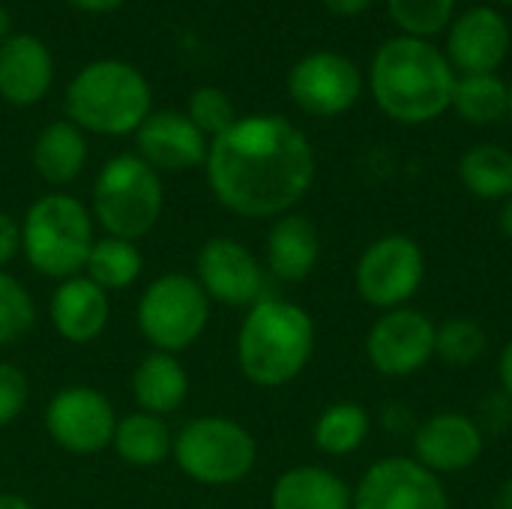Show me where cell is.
I'll list each match as a JSON object with an SVG mask.
<instances>
[{
	"mask_svg": "<svg viewBox=\"0 0 512 509\" xmlns=\"http://www.w3.org/2000/svg\"><path fill=\"white\" fill-rule=\"evenodd\" d=\"M510 120H512V81H510Z\"/></svg>",
	"mask_w": 512,
	"mask_h": 509,
	"instance_id": "cell-43",
	"label": "cell"
},
{
	"mask_svg": "<svg viewBox=\"0 0 512 509\" xmlns=\"http://www.w3.org/2000/svg\"><path fill=\"white\" fill-rule=\"evenodd\" d=\"M117 420L111 399L87 384L57 390L42 414L48 438L72 456H96L111 447Z\"/></svg>",
	"mask_w": 512,
	"mask_h": 509,
	"instance_id": "cell-10",
	"label": "cell"
},
{
	"mask_svg": "<svg viewBox=\"0 0 512 509\" xmlns=\"http://www.w3.org/2000/svg\"><path fill=\"white\" fill-rule=\"evenodd\" d=\"M512 426V402L504 396V393H498V396H489V399H483V435L486 432H492V435H501L504 429H510Z\"/></svg>",
	"mask_w": 512,
	"mask_h": 509,
	"instance_id": "cell-34",
	"label": "cell"
},
{
	"mask_svg": "<svg viewBox=\"0 0 512 509\" xmlns=\"http://www.w3.org/2000/svg\"><path fill=\"white\" fill-rule=\"evenodd\" d=\"M36 318L39 309L27 285L9 270H0V348L18 345L36 327Z\"/></svg>",
	"mask_w": 512,
	"mask_h": 509,
	"instance_id": "cell-29",
	"label": "cell"
},
{
	"mask_svg": "<svg viewBox=\"0 0 512 509\" xmlns=\"http://www.w3.org/2000/svg\"><path fill=\"white\" fill-rule=\"evenodd\" d=\"M132 399L135 408L156 417H171L189 399V372L177 354L150 351L132 369Z\"/></svg>",
	"mask_w": 512,
	"mask_h": 509,
	"instance_id": "cell-21",
	"label": "cell"
},
{
	"mask_svg": "<svg viewBox=\"0 0 512 509\" xmlns=\"http://www.w3.org/2000/svg\"><path fill=\"white\" fill-rule=\"evenodd\" d=\"M453 87L456 72L429 39H387L372 60V96L396 123L420 126L438 120L450 108Z\"/></svg>",
	"mask_w": 512,
	"mask_h": 509,
	"instance_id": "cell-2",
	"label": "cell"
},
{
	"mask_svg": "<svg viewBox=\"0 0 512 509\" xmlns=\"http://www.w3.org/2000/svg\"><path fill=\"white\" fill-rule=\"evenodd\" d=\"M510 51V27L492 6H474L456 18L447 39L450 66L465 75L495 72Z\"/></svg>",
	"mask_w": 512,
	"mask_h": 509,
	"instance_id": "cell-17",
	"label": "cell"
},
{
	"mask_svg": "<svg viewBox=\"0 0 512 509\" xmlns=\"http://www.w3.org/2000/svg\"><path fill=\"white\" fill-rule=\"evenodd\" d=\"M501 3H512V0H501Z\"/></svg>",
	"mask_w": 512,
	"mask_h": 509,
	"instance_id": "cell-44",
	"label": "cell"
},
{
	"mask_svg": "<svg viewBox=\"0 0 512 509\" xmlns=\"http://www.w3.org/2000/svg\"><path fill=\"white\" fill-rule=\"evenodd\" d=\"M21 255V219L0 210V270H6Z\"/></svg>",
	"mask_w": 512,
	"mask_h": 509,
	"instance_id": "cell-35",
	"label": "cell"
},
{
	"mask_svg": "<svg viewBox=\"0 0 512 509\" xmlns=\"http://www.w3.org/2000/svg\"><path fill=\"white\" fill-rule=\"evenodd\" d=\"M438 324L423 309H390L366 333L369 366L384 378H408L435 357Z\"/></svg>",
	"mask_w": 512,
	"mask_h": 509,
	"instance_id": "cell-12",
	"label": "cell"
},
{
	"mask_svg": "<svg viewBox=\"0 0 512 509\" xmlns=\"http://www.w3.org/2000/svg\"><path fill=\"white\" fill-rule=\"evenodd\" d=\"M141 273H144V252L138 249V243L108 234L96 237L84 264V276L108 294L132 288L141 279Z\"/></svg>",
	"mask_w": 512,
	"mask_h": 509,
	"instance_id": "cell-25",
	"label": "cell"
},
{
	"mask_svg": "<svg viewBox=\"0 0 512 509\" xmlns=\"http://www.w3.org/2000/svg\"><path fill=\"white\" fill-rule=\"evenodd\" d=\"M489 348L486 330L471 318H450L438 324L435 336V357H441L450 369H468L474 366Z\"/></svg>",
	"mask_w": 512,
	"mask_h": 509,
	"instance_id": "cell-30",
	"label": "cell"
},
{
	"mask_svg": "<svg viewBox=\"0 0 512 509\" xmlns=\"http://www.w3.org/2000/svg\"><path fill=\"white\" fill-rule=\"evenodd\" d=\"M111 447H114V453L120 456L123 465L150 471V468H159V465H165L171 459L174 432L168 429L165 417L132 411V414L117 420Z\"/></svg>",
	"mask_w": 512,
	"mask_h": 509,
	"instance_id": "cell-24",
	"label": "cell"
},
{
	"mask_svg": "<svg viewBox=\"0 0 512 509\" xmlns=\"http://www.w3.org/2000/svg\"><path fill=\"white\" fill-rule=\"evenodd\" d=\"M153 93L147 78L126 60L87 63L66 87V117L81 132L135 135L150 117Z\"/></svg>",
	"mask_w": 512,
	"mask_h": 509,
	"instance_id": "cell-4",
	"label": "cell"
},
{
	"mask_svg": "<svg viewBox=\"0 0 512 509\" xmlns=\"http://www.w3.org/2000/svg\"><path fill=\"white\" fill-rule=\"evenodd\" d=\"M138 156L159 174H180L189 168H204L210 138L183 111H150V117L135 132Z\"/></svg>",
	"mask_w": 512,
	"mask_h": 509,
	"instance_id": "cell-16",
	"label": "cell"
},
{
	"mask_svg": "<svg viewBox=\"0 0 512 509\" xmlns=\"http://www.w3.org/2000/svg\"><path fill=\"white\" fill-rule=\"evenodd\" d=\"M0 509H36L24 495H15V492H3L0 495Z\"/></svg>",
	"mask_w": 512,
	"mask_h": 509,
	"instance_id": "cell-40",
	"label": "cell"
},
{
	"mask_svg": "<svg viewBox=\"0 0 512 509\" xmlns=\"http://www.w3.org/2000/svg\"><path fill=\"white\" fill-rule=\"evenodd\" d=\"M48 318L54 333L69 345H90L96 342L111 318V297L96 282H90L84 273L57 282Z\"/></svg>",
	"mask_w": 512,
	"mask_h": 509,
	"instance_id": "cell-18",
	"label": "cell"
},
{
	"mask_svg": "<svg viewBox=\"0 0 512 509\" xmlns=\"http://www.w3.org/2000/svg\"><path fill=\"white\" fill-rule=\"evenodd\" d=\"M459 180L483 201H507L512 195V153L501 144H474L459 159Z\"/></svg>",
	"mask_w": 512,
	"mask_h": 509,
	"instance_id": "cell-27",
	"label": "cell"
},
{
	"mask_svg": "<svg viewBox=\"0 0 512 509\" xmlns=\"http://www.w3.org/2000/svg\"><path fill=\"white\" fill-rule=\"evenodd\" d=\"M495 509H512V477L498 489V495H495Z\"/></svg>",
	"mask_w": 512,
	"mask_h": 509,
	"instance_id": "cell-41",
	"label": "cell"
},
{
	"mask_svg": "<svg viewBox=\"0 0 512 509\" xmlns=\"http://www.w3.org/2000/svg\"><path fill=\"white\" fill-rule=\"evenodd\" d=\"M498 228H501V234L512 240V195L501 204V213H498Z\"/></svg>",
	"mask_w": 512,
	"mask_h": 509,
	"instance_id": "cell-39",
	"label": "cell"
},
{
	"mask_svg": "<svg viewBox=\"0 0 512 509\" xmlns=\"http://www.w3.org/2000/svg\"><path fill=\"white\" fill-rule=\"evenodd\" d=\"M195 282L210 303L228 309H249L264 297V267L255 252L237 237L219 234L204 240L195 258Z\"/></svg>",
	"mask_w": 512,
	"mask_h": 509,
	"instance_id": "cell-13",
	"label": "cell"
},
{
	"mask_svg": "<svg viewBox=\"0 0 512 509\" xmlns=\"http://www.w3.org/2000/svg\"><path fill=\"white\" fill-rule=\"evenodd\" d=\"M324 6L333 12V15H342V18H354L360 12H366L372 6V0H324Z\"/></svg>",
	"mask_w": 512,
	"mask_h": 509,
	"instance_id": "cell-36",
	"label": "cell"
},
{
	"mask_svg": "<svg viewBox=\"0 0 512 509\" xmlns=\"http://www.w3.org/2000/svg\"><path fill=\"white\" fill-rule=\"evenodd\" d=\"M426 279L423 246L408 234H384L369 243L354 267V288L363 303L390 312L408 306Z\"/></svg>",
	"mask_w": 512,
	"mask_h": 509,
	"instance_id": "cell-9",
	"label": "cell"
},
{
	"mask_svg": "<svg viewBox=\"0 0 512 509\" xmlns=\"http://www.w3.org/2000/svg\"><path fill=\"white\" fill-rule=\"evenodd\" d=\"M186 117L213 141L216 135H222L225 129H231L237 123V108L231 102V96L219 87H198L189 96L186 105Z\"/></svg>",
	"mask_w": 512,
	"mask_h": 509,
	"instance_id": "cell-32",
	"label": "cell"
},
{
	"mask_svg": "<svg viewBox=\"0 0 512 509\" xmlns=\"http://www.w3.org/2000/svg\"><path fill=\"white\" fill-rule=\"evenodd\" d=\"M498 378H501V393L512 402V339L498 357Z\"/></svg>",
	"mask_w": 512,
	"mask_h": 509,
	"instance_id": "cell-37",
	"label": "cell"
},
{
	"mask_svg": "<svg viewBox=\"0 0 512 509\" xmlns=\"http://www.w3.org/2000/svg\"><path fill=\"white\" fill-rule=\"evenodd\" d=\"M54 81L48 45L33 33H9L0 42V96L9 105L27 108L45 99Z\"/></svg>",
	"mask_w": 512,
	"mask_h": 509,
	"instance_id": "cell-19",
	"label": "cell"
},
{
	"mask_svg": "<svg viewBox=\"0 0 512 509\" xmlns=\"http://www.w3.org/2000/svg\"><path fill=\"white\" fill-rule=\"evenodd\" d=\"M30 402V378L21 366L0 360V429L12 426Z\"/></svg>",
	"mask_w": 512,
	"mask_h": 509,
	"instance_id": "cell-33",
	"label": "cell"
},
{
	"mask_svg": "<svg viewBox=\"0 0 512 509\" xmlns=\"http://www.w3.org/2000/svg\"><path fill=\"white\" fill-rule=\"evenodd\" d=\"M351 509H450V495L417 459L387 456L363 471L351 489Z\"/></svg>",
	"mask_w": 512,
	"mask_h": 509,
	"instance_id": "cell-11",
	"label": "cell"
},
{
	"mask_svg": "<svg viewBox=\"0 0 512 509\" xmlns=\"http://www.w3.org/2000/svg\"><path fill=\"white\" fill-rule=\"evenodd\" d=\"M294 105L312 117H339L354 108L363 93L357 63L339 51H315L294 63L288 75Z\"/></svg>",
	"mask_w": 512,
	"mask_h": 509,
	"instance_id": "cell-14",
	"label": "cell"
},
{
	"mask_svg": "<svg viewBox=\"0 0 512 509\" xmlns=\"http://www.w3.org/2000/svg\"><path fill=\"white\" fill-rule=\"evenodd\" d=\"M165 186L156 168H150L138 153L111 156L96 180L90 195L93 222L120 240H144L162 219Z\"/></svg>",
	"mask_w": 512,
	"mask_h": 509,
	"instance_id": "cell-6",
	"label": "cell"
},
{
	"mask_svg": "<svg viewBox=\"0 0 512 509\" xmlns=\"http://www.w3.org/2000/svg\"><path fill=\"white\" fill-rule=\"evenodd\" d=\"M369 429L372 420L360 402H333L318 414L312 426V444L324 456H351L366 444Z\"/></svg>",
	"mask_w": 512,
	"mask_h": 509,
	"instance_id": "cell-26",
	"label": "cell"
},
{
	"mask_svg": "<svg viewBox=\"0 0 512 509\" xmlns=\"http://www.w3.org/2000/svg\"><path fill=\"white\" fill-rule=\"evenodd\" d=\"M270 509H351V489L330 468L297 465L276 477Z\"/></svg>",
	"mask_w": 512,
	"mask_h": 509,
	"instance_id": "cell-22",
	"label": "cell"
},
{
	"mask_svg": "<svg viewBox=\"0 0 512 509\" xmlns=\"http://www.w3.org/2000/svg\"><path fill=\"white\" fill-rule=\"evenodd\" d=\"M267 270L279 282H303L312 276L321 258V234L303 213H285L273 219L267 231Z\"/></svg>",
	"mask_w": 512,
	"mask_h": 509,
	"instance_id": "cell-20",
	"label": "cell"
},
{
	"mask_svg": "<svg viewBox=\"0 0 512 509\" xmlns=\"http://www.w3.org/2000/svg\"><path fill=\"white\" fill-rule=\"evenodd\" d=\"M171 459L192 483L204 489H231L255 471L258 441L243 423L207 414L174 432Z\"/></svg>",
	"mask_w": 512,
	"mask_h": 509,
	"instance_id": "cell-7",
	"label": "cell"
},
{
	"mask_svg": "<svg viewBox=\"0 0 512 509\" xmlns=\"http://www.w3.org/2000/svg\"><path fill=\"white\" fill-rule=\"evenodd\" d=\"M387 6L390 18L405 30V36L426 39L450 24L456 0H387Z\"/></svg>",
	"mask_w": 512,
	"mask_h": 509,
	"instance_id": "cell-31",
	"label": "cell"
},
{
	"mask_svg": "<svg viewBox=\"0 0 512 509\" xmlns=\"http://www.w3.org/2000/svg\"><path fill=\"white\" fill-rule=\"evenodd\" d=\"M210 312L213 303L192 273H165L141 291L135 327L153 351L183 354L204 336Z\"/></svg>",
	"mask_w": 512,
	"mask_h": 509,
	"instance_id": "cell-8",
	"label": "cell"
},
{
	"mask_svg": "<svg viewBox=\"0 0 512 509\" xmlns=\"http://www.w3.org/2000/svg\"><path fill=\"white\" fill-rule=\"evenodd\" d=\"M9 27H12V21H9V12H6V6H0V42L9 36Z\"/></svg>",
	"mask_w": 512,
	"mask_h": 509,
	"instance_id": "cell-42",
	"label": "cell"
},
{
	"mask_svg": "<svg viewBox=\"0 0 512 509\" xmlns=\"http://www.w3.org/2000/svg\"><path fill=\"white\" fill-rule=\"evenodd\" d=\"M87 165V138L69 120L48 123L33 141V168L48 186H66Z\"/></svg>",
	"mask_w": 512,
	"mask_h": 509,
	"instance_id": "cell-23",
	"label": "cell"
},
{
	"mask_svg": "<svg viewBox=\"0 0 512 509\" xmlns=\"http://www.w3.org/2000/svg\"><path fill=\"white\" fill-rule=\"evenodd\" d=\"M450 108L471 123V126H489L504 117H510V84L501 81L495 72L489 75H462L456 78Z\"/></svg>",
	"mask_w": 512,
	"mask_h": 509,
	"instance_id": "cell-28",
	"label": "cell"
},
{
	"mask_svg": "<svg viewBox=\"0 0 512 509\" xmlns=\"http://www.w3.org/2000/svg\"><path fill=\"white\" fill-rule=\"evenodd\" d=\"M93 243V213L75 195H39L21 219V255L30 270L45 279L63 282L84 273Z\"/></svg>",
	"mask_w": 512,
	"mask_h": 509,
	"instance_id": "cell-5",
	"label": "cell"
},
{
	"mask_svg": "<svg viewBox=\"0 0 512 509\" xmlns=\"http://www.w3.org/2000/svg\"><path fill=\"white\" fill-rule=\"evenodd\" d=\"M315 150L300 126L276 114L237 117L207 150L213 198L240 219H279L309 195Z\"/></svg>",
	"mask_w": 512,
	"mask_h": 509,
	"instance_id": "cell-1",
	"label": "cell"
},
{
	"mask_svg": "<svg viewBox=\"0 0 512 509\" xmlns=\"http://www.w3.org/2000/svg\"><path fill=\"white\" fill-rule=\"evenodd\" d=\"M72 6H78V9H84V12H111V9H117L123 0H69Z\"/></svg>",
	"mask_w": 512,
	"mask_h": 509,
	"instance_id": "cell-38",
	"label": "cell"
},
{
	"mask_svg": "<svg viewBox=\"0 0 512 509\" xmlns=\"http://www.w3.org/2000/svg\"><path fill=\"white\" fill-rule=\"evenodd\" d=\"M411 450L426 471L432 474H462L474 468L486 450V435L480 423L459 411H441L423 420L414 429Z\"/></svg>",
	"mask_w": 512,
	"mask_h": 509,
	"instance_id": "cell-15",
	"label": "cell"
},
{
	"mask_svg": "<svg viewBox=\"0 0 512 509\" xmlns=\"http://www.w3.org/2000/svg\"><path fill=\"white\" fill-rule=\"evenodd\" d=\"M315 354L312 315L282 297H261L246 309L237 330V369L261 387L276 390L297 381Z\"/></svg>",
	"mask_w": 512,
	"mask_h": 509,
	"instance_id": "cell-3",
	"label": "cell"
}]
</instances>
